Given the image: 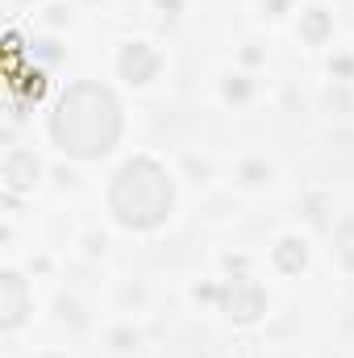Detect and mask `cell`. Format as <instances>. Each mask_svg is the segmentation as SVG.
I'll list each match as a JSON object with an SVG mask.
<instances>
[{"label":"cell","mask_w":354,"mask_h":358,"mask_svg":"<svg viewBox=\"0 0 354 358\" xmlns=\"http://www.w3.org/2000/svg\"><path fill=\"white\" fill-rule=\"evenodd\" d=\"M0 287H4V325L13 329V325L25 317V283H21L17 275H4Z\"/></svg>","instance_id":"obj_5"},{"label":"cell","mask_w":354,"mask_h":358,"mask_svg":"<svg viewBox=\"0 0 354 358\" xmlns=\"http://www.w3.org/2000/svg\"><path fill=\"white\" fill-rule=\"evenodd\" d=\"M279 263L288 271H300L304 267V250H300L296 242H279Z\"/></svg>","instance_id":"obj_6"},{"label":"cell","mask_w":354,"mask_h":358,"mask_svg":"<svg viewBox=\"0 0 354 358\" xmlns=\"http://www.w3.org/2000/svg\"><path fill=\"white\" fill-rule=\"evenodd\" d=\"M108 204H113V213L125 229H155L171 213V179L159 163L134 159L117 171Z\"/></svg>","instance_id":"obj_2"},{"label":"cell","mask_w":354,"mask_h":358,"mask_svg":"<svg viewBox=\"0 0 354 358\" xmlns=\"http://www.w3.org/2000/svg\"><path fill=\"white\" fill-rule=\"evenodd\" d=\"M50 134L76 159H100V155H108L117 146V138H121L117 96L108 88H100V84H76L59 100Z\"/></svg>","instance_id":"obj_1"},{"label":"cell","mask_w":354,"mask_h":358,"mask_svg":"<svg viewBox=\"0 0 354 358\" xmlns=\"http://www.w3.org/2000/svg\"><path fill=\"white\" fill-rule=\"evenodd\" d=\"M121 71H125L134 84H146V80L159 71V59H155L146 46H129V50L121 55Z\"/></svg>","instance_id":"obj_4"},{"label":"cell","mask_w":354,"mask_h":358,"mask_svg":"<svg viewBox=\"0 0 354 358\" xmlns=\"http://www.w3.org/2000/svg\"><path fill=\"white\" fill-rule=\"evenodd\" d=\"M321 29H325V17L313 13V17H309V38H321Z\"/></svg>","instance_id":"obj_7"},{"label":"cell","mask_w":354,"mask_h":358,"mask_svg":"<svg viewBox=\"0 0 354 358\" xmlns=\"http://www.w3.org/2000/svg\"><path fill=\"white\" fill-rule=\"evenodd\" d=\"M259 313H263V292H259V283H255V279H234V287H229V317L255 321Z\"/></svg>","instance_id":"obj_3"}]
</instances>
